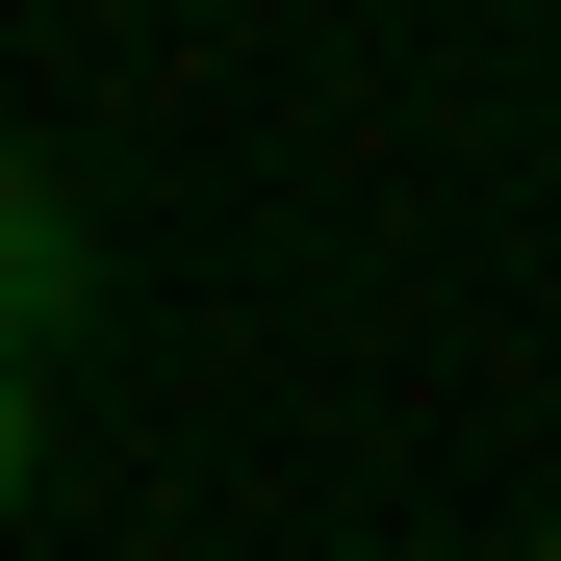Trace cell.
Instances as JSON below:
<instances>
[{"instance_id":"3957f363","label":"cell","mask_w":561,"mask_h":561,"mask_svg":"<svg viewBox=\"0 0 561 561\" xmlns=\"http://www.w3.org/2000/svg\"><path fill=\"white\" fill-rule=\"evenodd\" d=\"M511 561H561V536H511Z\"/></svg>"},{"instance_id":"6da1fadb","label":"cell","mask_w":561,"mask_h":561,"mask_svg":"<svg viewBox=\"0 0 561 561\" xmlns=\"http://www.w3.org/2000/svg\"><path fill=\"white\" fill-rule=\"evenodd\" d=\"M77 307H103V230H77V179H51V153H0V357H51Z\"/></svg>"},{"instance_id":"7a4b0ae2","label":"cell","mask_w":561,"mask_h":561,"mask_svg":"<svg viewBox=\"0 0 561 561\" xmlns=\"http://www.w3.org/2000/svg\"><path fill=\"white\" fill-rule=\"evenodd\" d=\"M26 485H51V357H0V536H26Z\"/></svg>"}]
</instances>
